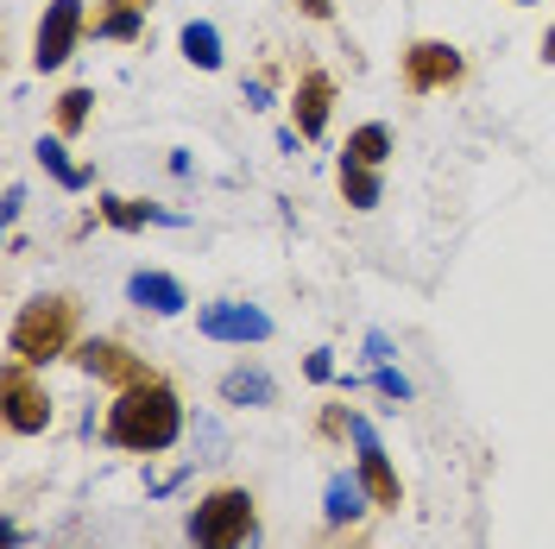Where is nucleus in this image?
I'll return each instance as SVG.
<instances>
[{
  "mask_svg": "<svg viewBox=\"0 0 555 549\" xmlns=\"http://www.w3.org/2000/svg\"><path fill=\"white\" fill-rule=\"evenodd\" d=\"M196 329H203L208 342H272V316L259 304H203L196 309Z\"/></svg>",
  "mask_w": 555,
  "mask_h": 549,
  "instance_id": "obj_9",
  "label": "nucleus"
},
{
  "mask_svg": "<svg viewBox=\"0 0 555 549\" xmlns=\"http://www.w3.org/2000/svg\"><path fill=\"white\" fill-rule=\"evenodd\" d=\"M373 385H379L385 398H398V405L411 398V379H404V373H391V367H379V373H373Z\"/></svg>",
  "mask_w": 555,
  "mask_h": 549,
  "instance_id": "obj_22",
  "label": "nucleus"
},
{
  "mask_svg": "<svg viewBox=\"0 0 555 549\" xmlns=\"http://www.w3.org/2000/svg\"><path fill=\"white\" fill-rule=\"evenodd\" d=\"M102 436L114 448H127V455H165V448H177V436H183V398H177V385L165 373H145L139 385H127L107 405Z\"/></svg>",
  "mask_w": 555,
  "mask_h": 549,
  "instance_id": "obj_1",
  "label": "nucleus"
},
{
  "mask_svg": "<svg viewBox=\"0 0 555 549\" xmlns=\"http://www.w3.org/2000/svg\"><path fill=\"white\" fill-rule=\"evenodd\" d=\"M366 360H373V367H385V360H391V342H385L379 329H373V335H366Z\"/></svg>",
  "mask_w": 555,
  "mask_h": 549,
  "instance_id": "obj_25",
  "label": "nucleus"
},
{
  "mask_svg": "<svg viewBox=\"0 0 555 549\" xmlns=\"http://www.w3.org/2000/svg\"><path fill=\"white\" fill-rule=\"evenodd\" d=\"M353 448H360V486H366V499L379 506V512H398L404 506V481H398V468H391V455H385L379 430L366 423V417H353Z\"/></svg>",
  "mask_w": 555,
  "mask_h": 549,
  "instance_id": "obj_8",
  "label": "nucleus"
},
{
  "mask_svg": "<svg viewBox=\"0 0 555 549\" xmlns=\"http://www.w3.org/2000/svg\"><path fill=\"white\" fill-rule=\"evenodd\" d=\"M518 7H530V0H518Z\"/></svg>",
  "mask_w": 555,
  "mask_h": 549,
  "instance_id": "obj_28",
  "label": "nucleus"
},
{
  "mask_svg": "<svg viewBox=\"0 0 555 549\" xmlns=\"http://www.w3.org/2000/svg\"><path fill=\"white\" fill-rule=\"evenodd\" d=\"M398 82H404V95L461 89V82H467V58L454 51L449 38H411V44L398 51Z\"/></svg>",
  "mask_w": 555,
  "mask_h": 549,
  "instance_id": "obj_4",
  "label": "nucleus"
},
{
  "mask_svg": "<svg viewBox=\"0 0 555 549\" xmlns=\"http://www.w3.org/2000/svg\"><path fill=\"white\" fill-rule=\"evenodd\" d=\"M543 64H555V26L543 33Z\"/></svg>",
  "mask_w": 555,
  "mask_h": 549,
  "instance_id": "obj_27",
  "label": "nucleus"
},
{
  "mask_svg": "<svg viewBox=\"0 0 555 549\" xmlns=\"http://www.w3.org/2000/svg\"><path fill=\"white\" fill-rule=\"evenodd\" d=\"M33 152H38V165L51 171V183H57V190H89V183H95V171H82V165H69L64 139H38Z\"/></svg>",
  "mask_w": 555,
  "mask_h": 549,
  "instance_id": "obj_19",
  "label": "nucleus"
},
{
  "mask_svg": "<svg viewBox=\"0 0 555 549\" xmlns=\"http://www.w3.org/2000/svg\"><path fill=\"white\" fill-rule=\"evenodd\" d=\"M0 398H7V430L13 436H44L51 430V392H44V379H38V367H26V360H13L7 354V367H0Z\"/></svg>",
  "mask_w": 555,
  "mask_h": 549,
  "instance_id": "obj_5",
  "label": "nucleus"
},
{
  "mask_svg": "<svg viewBox=\"0 0 555 549\" xmlns=\"http://www.w3.org/2000/svg\"><path fill=\"white\" fill-rule=\"evenodd\" d=\"M177 44H183V58H190L196 69H221V33H215L208 20H190Z\"/></svg>",
  "mask_w": 555,
  "mask_h": 549,
  "instance_id": "obj_20",
  "label": "nucleus"
},
{
  "mask_svg": "<svg viewBox=\"0 0 555 549\" xmlns=\"http://www.w3.org/2000/svg\"><path fill=\"white\" fill-rule=\"evenodd\" d=\"M328 114H335V76L328 69H304L297 89H291V120L304 139H322L328 133Z\"/></svg>",
  "mask_w": 555,
  "mask_h": 549,
  "instance_id": "obj_10",
  "label": "nucleus"
},
{
  "mask_svg": "<svg viewBox=\"0 0 555 549\" xmlns=\"http://www.w3.org/2000/svg\"><path fill=\"white\" fill-rule=\"evenodd\" d=\"M76 329H82V304L69 291H38L33 304H20L13 329H7V354L26 367H51L76 354Z\"/></svg>",
  "mask_w": 555,
  "mask_h": 549,
  "instance_id": "obj_2",
  "label": "nucleus"
},
{
  "mask_svg": "<svg viewBox=\"0 0 555 549\" xmlns=\"http://www.w3.org/2000/svg\"><path fill=\"white\" fill-rule=\"evenodd\" d=\"M366 486H360V474H328V493H322V518L328 524H360L366 518Z\"/></svg>",
  "mask_w": 555,
  "mask_h": 549,
  "instance_id": "obj_15",
  "label": "nucleus"
},
{
  "mask_svg": "<svg viewBox=\"0 0 555 549\" xmlns=\"http://www.w3.org/2000/svg\"><path fill=\"white\" fill-rule=\"evenodd\" d=\"M253 531H259V512L246 486H208L190 512V549H246Z\"/></svg>",
  "mask_w": 555,
  "mask_h": 549,
  "instance_id": "obj_3",
  "label": "nucleus"
},
{
  "mask_svg": "<svg viewBox=\"0 0 555 549\" xmlns=\"http://www.w3.org/2000/svg\"><path fill=\"white\" fill-rule=\"evenodd\" d=\"M221 405L272 411V405H278V379L266 373V367H234V373H221Z\"/></svg>",
  "mask_w": 555,
  "mask_h": 549,
  "instance_id": "obj_11",
  "label": "nucleus"
},
{
  "mask_svg": "<svg viewBox=\"0 0 555 549\" xmlns=\"http://www.w3.org/2000/svg\"><path fill=\"white\" fill-rule=\"evenodd\" d=\"M304 379H310V385H328V379H335V360H328V347H310V360H304Z\"/></svg>",
  "mask_w": 555,
  "mask_h": 549,
  "instance_id": "obj_21",
  "label": "nucleus"
},
{
  "mask_svg": "<svg viewBox=\"0 0 555 549\" xmlns=\"http://www.w3.org/2000/svg\"><path fill=\"white\" fill-rule=\"evenodd\" d=\"M89 114H95V89L89 82H69L64 95L51 102V120H57V139H76L89 127Z\"/></svg>",
  "mask_w": 555,
  "mask_h": 549,
  "instance_id": "obj_18",
  "label": "nucleus"
},
{
  "mask_svg": "<svg viewBox=\"0 0 555 549\" xmlns=\"http://www.w3.org/2000/svg\"><path fill=\"white\" fill-rule=\"evenodd\" d=\"M127 297H133L139 309H152V316H177V309L190 304V291H183L171 272H133L127 278Z\"/></svg>",
  "mask_w": 555,
  "mask_h": 549,
  "instance_id": "obj_12",
  "label": "nucleus"
},
{
  "mask_svg": "<svg viewBox=\"0 0 555 549\" xmlns=\"http://www.w3.org/2000/svg\"><path fill=\"white\" fill-rule=\"evenodd\" d=\"M297 13L315 20V26H328V20H335V0H297Z\"/></svg>",
  "mask_w": 555,
  "mask_h": 549,
  "instance_id": "obj_24",
  "label": "nucleus"
},
{
  "mask_svg": "<svg viewBox=\"0 0 555 549\" xmlns=\"http://www.w3.org/2000/svg\"><path fill=\"white\" fill-rule=\"evenodd\" d=\"M335 183H341V203L347 208H379L385 203V183H379V171H373V165H353V158H341Z\"/></svg>",
  "mask_w": 555,
  "mask_h": 549,
  "instance_id": "obj_16",
  "label": "nucleus"
},
{
  "mask_svg": "<svg viewBox=\"0 0 555 549\" xmlns=\"http://www.w3.org/2000/svg\"><path fill=\"white\" fill-rule=\"evenodd\" d=\"M69 367H76V373H89V379H102V385H114V392H127V385H139V379L152 373V367H145V354H133V347L114 342V335H89V342H76Z\"/></svg>",
  "mask_w": 555,
  "mask_h": 549,
  "instance_id": "obj_7",
  "label": "nucleus"
},
{
  "mask_svg": "<svg viewBox=\"0 0 555 549\" xmlns=\"http://www.w3.org/2000/svg\"><path fill=\"white\" fill-rule=\"evenodd\" d=\"M82 33H89V7H82V0H51L44 20H38V38H33V69L38 76L64 69L69 58H76Z\"/></svg>",
  "mask_w": 555,
  "mask_h": 549,
  "instance_id": "obj_6",
  "label": "nucleus"
},
{
  "mask_svg": "<svg viewBox=\"0 0 555 549\" xmlns=\"http://www.w3.org/2000/svg\"><path fill=\"white\" fill-rule=\"evenodd\" d=\"M20 215H26V183H7V203H0V221L13 228Z\"/></svg>",
  "mask_w": 555,
  "mask_h": 549,
  "instance_id": "obj_23",
  "label": "nucleus"
},
{
  "mask_svg": "<svg viewBox=\"0 0 555 549\" xmlns=\"http://www.w3.org/2000/svg\"><path fill=\"white\" fill-rule=\"evenodd\" d=\"M145 13H152V0H107L102 13L89 20V33L114 38V44H133V38H145Z\"/></svg>",
  "mask_w": 555,
  "mask_h": 549,
  "instance_id": "obj_13",
  "label": "nucleus"
},
{
  "mask_svg": "<svg viewBox=\"0 0 555 549\" xmlns=\"http://www.w3.org/2000/svg\"><path fill=\"white\" fill-rule=\"evenodd\" d=\"M341 158L385 171V158H391V127H385V120H366V127H353V133H347V145H341Z\"/></svg>",
  "mask_w": 555,
  "mask_h": 549,
  "instance_id": "obj_17",
  "label": "nucleus"
},
{
  "mask_svg": "<svg viewBox=\"0 0 555 549\" xmlns=\"http://www.w3.org/2000/svg\"><path fill=\"white\" fill-rule=\"evenodd\" d=\"M95 215H102L107 228H120V234H139L145 221H165V228H177V221H183V215H171V208L133 203V196H102V203H95Z\"/></svg>",
  "mask_w": 555,
  "mask_h": 549,
  "instance_id": "obj_14",
  "label": "nucleus"
},
{
  "mask_svg": "<svg viewBox=\"0 0 555 549\" xmlns=\"http://www.w3.org/2000/svg\"><path fill=\"white\" fill-rule=\"evenodd\" d=\"M241 95H246V107H272V95H266V82H246Z\"/></svg>",
  "mask_w": 555,
  "mask_h": 549,
  "instance_id": "obj_26",
  "label": "nucleus"
}]
</instances>
